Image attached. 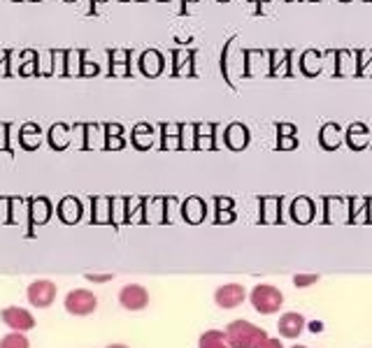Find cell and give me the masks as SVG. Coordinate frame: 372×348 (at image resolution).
<instances>
[{
  "label": "cell",
  "mask_w": 372,
  "mask_h": 348,
  "mask_svg": "<svg viewBox=\"0 0 372 348\" xmlns=\"http://www.w3.org/2000/svg\"><path fill=\"white\" fill-rule=\"evenodd\" d=\"M224 334L231 348H263L265 341L270 339L263 327L254 325L249 320H233Z\"/></svg>",
  "instance_id": "obj_1"
},
{
  "label": "cell",
  "mask_w": 372,
  "mask_h": 348,
  "mask_svg": "<svg viewBox=\"0 0 372 348\" xmlns=\"http://www.w3.org/2000/svg\"><path fill=\"white\" fill-rule=\"evenodd\" d=\"M249 302L258 313L270 316V313H277L281 309V304H284V292H281L277 285L258 283V285H254V290L249 292Z\"/></svg>",
  "instance_id": "obj_2"
},
{
  "label": "cell",
  "mask_w": 372,
  "mask_h": 348,
  "mask_svg": "<svg viewBox=\"0 0 372 348\" xmlns=\"http://www.w3.org/2000/svg\"><path fill=\"white\" fill-rule=\"evenodd\" d=\"M63 306L70 316H91L98 309V297H95V292L86 288H75L65 295Z\"/></svg>",
  "instance_id": "obj_3"
},
{
  "label": "cell",
  "mask_w": 372,
  "mask_h": 348,
  "mask_svg": "<svg viewBox=\"0 0 372 348\" xmlns=\"http://www.w3.org/2000/svg\"><path fill=\"white\" fill-rule=\"evenodd\" d=\"M56 283L49 281V278H38L33 281L29 288H26V299L33 309H49V306L56 302Z\"/></svg>",
  "instance_id": "obj_4"
},
{
  "label": "cell",
  "mask_w": 372,
  "mask_h": 348,
  "mask_svg": "<svg viewBox=\"0 0 372 348\" xmlns=\"http://www.w3.org/2000/svg\"><path fill=\"white\" fill-rule=\"evenodd\" d=\"M0 320H3V325L5 327H10L12 332H29L36 327V316L29 311V309H24V306H17V304H12V306H5L3 311H0Z\"/></svg>",
  "instance_id": "obj_5"
},
{
  "label": "cell",
  "mask_w": 372,
  "mask_h": 348,
  "mask_svg": "<svg viewBox=\"0 0 372 348\" xmlns=\"http://www.w3.org/2000/svg\"><path fill=\"white\" fill-rule=\"evenodd\" d=\"M119 304L126 311H142L149 304V292L140 283H128L119 290Z\"/></svg>",
  "instance_id": "obj_6"
},
{
  "label": "cell",
  "mask_w": 372,
  "mask_h": 348,
  "mask_svg": "<svg viewBox=\"0 0 372 348\" xmlns=\"http://www.w3.org/2000/svg\"><path fill=\"white\" fill-rule=\"evenodd\" d=\"M247 299V290L240 283H226L219 285L215 292V302L222 306V309H235Z\"/></svg>",
  "instance_id": "obj_7"
},
{
  "label": "cell",
  "mask_w": 372,
  "mask_h": 348,
  "mask_svg": "<svg viewBox=\"0 0 372 348\" xmlns=\"http://www.w3.org/2000/svg\"><path fill=\"white\" fill-rule=\"evenodd\" d=\"M245 65H247V74H265L268 70H272V52H261V49H254V52L245 54Z\"/></svg>",
  "instance_id": "obj_8"
},
{
  "label": "cell",
  "mask_w": 372,
  "mask_h": 348,
  "mask_svg": "<svg viewBox=\"0 0 372 348\" xmlns=\"http://www.w3.org/2000/svg\"><path fill=\"white\" fill-rule=\"evenodd\" d=\"M277 327L284 339H295V337H300L302 327H305V318H302L298 311H286L284 316L279 318Z\"/></svg>",
  "instance_id": "obj_9"
},
{
  "label": "cell",
  "mask_w": 372,
  "mask_h": 348,
  "mask_svg": "<svg viewBox=\"0 0 372 348\" xmlns=\"http://www.w3.org/2000/svg\"><path fill=\"white\" fill-rule=\"evenodd\" d=\"M226 144L231 146V149H245L247 144H249V132H247V128L242 123H233L228 125V130H226Z\"/></svg>",
  "instance_id": "obj_10"
},
{
  "label": "cell",
  "mask_w": 372,
  "mask_h": 348,
  "mask_svg": "<svg viewBox=\"0 0 372 348\" xmlns=\"http://www.w3.org/2000/svg\"><path fill=\"white\" fill-rule=\"evenodd\" d=\"M140 70L147 77H158V74H161V70H163V56L158 52H154V49L144 52L142 58H140Z\"/></svg>",
  "instance_id": "obj_11"
},
{
  "label": "cell",
  "mask_w": 372,
  "mask_h": 348,
  "mask_svg": "<svg viewBox=\"0 0 372 348\" xmlns=\"http://www.w3.org/2000/svg\"><path fill=\"white\" fill-rule=\"evenodd\" d=\"M59 216L63 223H77L82 216V205L75 198H63L59 205Z\"/></svg>",
  "instance_id": "obj_12"
},
{
  "label": "cell",
  "mask_w": 372,
  "mask_h": 348,
  "mask_svg": "<svg viewBox=\"0 0 372 348\" xmlns=\"http://www.w3.org/2000/svg\"><path fill=\"white\" fill-rule=\"evenodd\" d=\"M70 128H68L65 123H56V125H52V130H49V144H52V149H65L68 144H70Z\"/></svg>",
  "instance_id": "obj_13"
},
{
  "label": "cell",
  "mask_w": 372,
  "mask_h": 348,
  "mask_svg": "<svg viewBox=\"0 0 372 348\" xmlns=\"http://www.w3.org/2000/svg\"><path fill=\"white\" fill-rule=\"evenodd\" d=\"M184 219L189 223H201L205 219V205L201 198H189L184 202Z\"/></svg>",
  "instance_id": "obj_14"
},
{
  "label": "cell",
  "mask_w": 372,
  "mask_h": 348,
  "mask_svg": "<svg viewBox=\"0 0 372 348\" xmlns=\"http://www.w3.org/2000/svg\"><path fill=\"white\" fill-rule=\"evenodd\" d=\"M358 70V54L356 52H337V74H354Z\"/></svg>",
  "instance_id": "obj_15"
},
{
  "label": "cell",
  "mask_w": 372,
  "mask_h": 348,
  "mask_svg": "<svg viewBox=\"0 0 372 348\" xmlns=\"http://www.w3.org/2000/svg\"><path fill=\"white\" fill-rule=\"evenodd\" d=\"M319 142L326 146V149H335V146H340V142H342L340 125H337V123L323 125V130H321V135H319Z\"/></svg>",
  "instance_id": "obj_16"
},
{
  "label": "cell",
  "mask_w": 372,
  "mask_h": 348,
  "mask_svg": "<svg viewBox=\"0 0 372 348\" xmlns=\"http://www.w3.org/2000/svg\"><path fill=\"white\" fill-rule=\"evenodd\" d=\"M291 216L298 223H307V221H312V216H314V205L309 202L307 198H298L293 202V207H291Z\"/></svg>",
  "instance_id": "obj_17"
},
{
  "label": "cell",
  "mask_w": 372,
  "mask_h": 348,
  "mask_svg": "<svg viewBox=\"0 0 372 348\" xmlns=\"http://www.w3.org/2000/svg\"><path fill=\"white\" fill-rule=\"evenodd\" d=\"M198 348H231V346H228V341H226V334L222 330H210V332L201 334Z\"/></svg>",
  "instance_id": "obj_18"
},
{
  "label": "cell",
  "mask_w": 372,
  "mask_h": 348,
  "mask_svg": "<svg viewBox=\"0 0 372 348\" xmlns=\"http://www.w3.org/2000/svg\"><path fill=\"white\" fill-rule=\"evenodd\" d=\"M19 137H22L24 149H36V146H40L42 130H40V125H36V123H26L22 132H19Z\"/></svg>",
  "instance_id": "obj_19"
},
{
  "label": "cell",
  "mask_w": 372,
  "mask_h": 348,
  "mask_svg": "<svg viewBox=\"0 0 372 348\" xmlns=\"http://www.w3.org/2000/svg\"><path fill=\"white\" fill-rule=\"evenodd\" d=\"M323 65V54L319 52H305L302 54V61H300V68L305 70V74H316Z\"/></svg>",
  "instance_id": "obj_20"
},
{
  "label": "cell",
  "mask_w": 372,
  "mask_h": 348,
  "mask_svg": "<svg viewBox=\"0 0 372 348\" xmlns=\"http://www.w3.org/2000/svg\"><path fill=\"white\" fill-rule=\"evenodd\" d=\"M49 214H52V205H49V200H47V198H38V200H33V205H31V219H33V221H38V223H47V219H49Z\"/></svg>",
  "instance_id": "obj_21"
},
{
  "label": "cell",
  "mask_w": 372,
  "mask_h": 348,
  "mask_svg": "<svg viewBox=\"0 0 372 348\" xmlns=\"http://www.w3.org/2000/svg\"><path fill=\"white\" fill-rule=\"evenodd\" d=\"M191 68H194V54L184 52V49H177L175 52V74H189Z\"/></svg>",
  "instance_id": "obj_22"
},
{
  "label": "cell",
  "mask_w": 372,
  "mask_h": 348,
  "mask_svg": "<svg viewBox=\"0 0 372 348\" xmlns=\"http://www.w3.org/2000/svg\"><path fill=\"white\" fill-rule=\"evenodd\" d=\"M0 348H31V341L24 332H10L0 339Z\"/></svg>",
  "instance_id": "obj_23"
},
{
  "label": "cell",
  "mask_w": 372,
  "mask_h": 348,
  "mask_svg": "<svg viewBox=\"0 0 372 348\" xmlns=\"http://www.w3.org/2000/svg\"><path fill=\"white\" fill-rule=\"evenodd\" d=\"M82 65H84V52H68L65 74L79 77V74H82Z\"/></svg>",
  "instance_id": "obj_24"
},
{
  "label": "cell",
  "mask_w": 372,
  "mask_h": 348,
  "mask_svg": "<svg viewBox=\"0 0 372 348\" xmlns=\"http://www.w3.org/2000/svg\"><path fill=\"white\" fill-rule=\"evenodd\" d=\"M151 139H154V130H151L147 123H140L133 130V142L140 146V149H147V146L151 144Z\"/></svg>",
  "instance_id": "obj_25"
},
{
  "label": "cell",
  "mask_w": 372,
  "mask_h": 348,
  "mask_svg": "<svg viewBox=\"0 0 372 348\" xmlns=\"http://www.w3.org/2000/svg\"><path fill=\"white\" fill-rule=\"evenodd\" d=\"M288 58H291L288 52H272V74H288Z\"/></svg>",
  "instance_id": "obj_26"
},
{
  "label": "cell",
  "mask_w": 372,
  "mask_h": 348,
  "mask_svg": "<svg viewBox=\"0 0 372 348\" xmlns=\"http://www.w3.org/2000/svg\"><path fill=\"white\" fill-rule=\"evenodd\" d=\"M163 146L165 149L182 146V139H179V125H165L163 128Z\"/></svg>",
  "instance_id": "obj_27"
},
{
  "label": "cell",
  "mask_w": 372,
  "mask_h": 348,
  "mask_svg": "<svg viewBox=\"0 0 372 348\" xmlns=\"http://www.w3.org/2000/svg\"><path fill=\"white\" fill-rule=\"evenodd\" d=\"M349 144L354 146V149H361V146H365V125L363 123H354V125H351Z\"/></svg>",
  "instance_id": "obj_28"
},
{
  "label": "cell",
  "mask_w": 372,
  "mask_h": 348,
  "mask_svg": "<svg viewBox=\"0 0 372 348\" xmlns=\"http://www.w3.org/2000/svg\"><path fill=\"white\" fill-rule=\"evenodd\" d=\"M38 70L40 74H54V52H42L38 54Z\"/></svg>",
  "instance_id": "obj_29"
},
{
  "label": "cell",
  "mask_w": 372,
  "mask_h": 348,
  "mask_svg": "<svg viewBox=\"0 0 372 348\" xmlns=\"http://www.w3.org/2000/svg\"><path fill=\"white\" fill-rule=\"evenodd\" d=\"M65 61L68 52H54V74H65Z\"/></svg>",
  "instance_id": "obj_30"
},
{
  "label": "cell",
  "mask_w": 372,
  "mask_h": 348,
  "mask_svg": "<svg viewBox=\"0 0 372 348\" xmlns=\"http://www.w3.org/2000/svg\"><path fill=\"white\" fill-rule=\"evenodd\" d=\"M130 54L128 52H109V63L112 65H128Z\"/></svg>",
  "instance_id": "obj_31"
},
{
  "label": "cell",
  "mask_w": 372,
  "mask_h": 348,
  "mask_svg": "<svg viewBox=\"0 0 372 348\" xmlns=\"http://www.w3.org/2000/svg\"><path fill=\"white\" fill-rule=\"evenodd\" d=\"M100 142V128L98 125H86V146H95Z\"/></svg>",
  "instance_id": "obj_32"
},
{
  "label": "cell",
  "mask_w": 372,
  "mask_h": 348,
  "mask_svg": "<svg viewBox=\"0 0 372 348\" xmlns=\"http://www.w3.org/2000/svg\"><path fill=\"white\" fill-rule=\"evenodd\" d=\"M8 132H10V125L8 123H0V149H5V151H10V142H8Z\"/></svg>",
  "instance_id": "obj_33"
},
{
  "label": "cell",
  "mask_w": 372,
  "mask_h": 348,
  "mask_svg": "<svg viewBox=\"0 0 372 348\" xmlns=\"http://www.w3.org/2000/svg\"><path fill=\"white\" fill-rule=\"evenodd\" d=\"M82 74H84V77H93V74H98V65L88 61L86 52H84V65H82Z\"/></svg>",
  "instance_id": "obj_34"
},
{
  "label": "cell",
  "mask_w": 372,
  "mask_h": 348,
  "mask_svg": "<svg viewBox=\"0 0 372 348\" xmlns=\"http://www.w3.org/2000/svg\"><path fill=\"white\" fill-rule=\"evenodd\" d=\"M22 77H36L40 74V70H38V61H33V63H26V65L22 68V72H19Z\"/></svg>",
  "instance_id": "obj_35"
},
{
  "label": "cell",
  "mask_w": 372,
  "mask_h": 348,
  "mask_svg": "<svg viewBox=\"0 0 372 348\" xmlns=\"http://www.w3.org/2000/svg\"><path fill=\"white\" fill-rule=\"evenodd\" d=\"M105 146H107V149H121V146H123V139H121V135H107V139H105Z\"/></svg>",
  "instance_id": "obj_36"
},
{
  "label": "cell",
  "mask_w": 372,
  "mask_h": 348,
  "mask_svg": "<svg viewBox=\"0 0 372 348\" xmlns=\"http://www.w3.org/2000/svg\"><path fill=\"white\" fill-rule=\"evenodd\" d=\"M316 278H319V276H316V274H309V276H295L293 278V283L295 285H312V283H316Z\"/></svg>",
  "instance_id": "obj_37"
},
{
  "label": "cell",
  "mask_w": 372,
  "mask_h": 348,
  "mask_svg": "<svg viewBox=\"0 0 372 348\" xmlns=\"http://www.w3.org/2000/svg\"><path fill=\"white\" fill-rule=\"evenodd\" d=\"M191 142H194V128H184V137H182V146H186V149H189V146H194V144H191Z\"/></svg>",
  "instance_id": "obj_38"
},
{
  "label": "cell",
  "mask_w": 372,
  "mask_h": 348,
  "mask_svg": "<svg viewBox=\"0 0 372 348\" xmlns=\"http://www.w3.org/2000/svg\"><path fill=\"white\" fill-rule=\"evenodd\" d=\"M368 63H372V52H363L358 54V68H365Z\"/></svg>",
  "instance_id": "obj_39"
},
{
  "label": "cell",
  "mask_w": 372,
  "mask_h": 348,
  "mask_svg": "<svg viewBox=\"0 0 372 348\" xmlns=\"http://www.w3.org/2000/svg\"><path fill=\"white\" fill-rule=\"evenodd\" d=\"M279 137H293V125L291 123H281L279 125Z\"/></svg>",
  "instance_id": "obj_40"
},
{
  "label": "cell",
  "mask_w": 372,
  "mask_h": 348,
  "mask_svg": "<svg viewBox=\"0 0 372 348\" xmlns=\"http://www.w3.org/2000/svg\"><path fill=\"white\" fill-rule=\"evenodd\" d=\"M295 139L293 137H279V149H293Z\"/></svg>",
  "instance_id": "obj_41"
},
{
  "label": "cell",
  "mask_w": 372,
  "mask_h": 348,
  "mask_svg": "<svg viewBox=\"0 0 372 348\" xmlns=\"http://www.w3.org/2000/svg\"><path fill=\"white\" fill-rule=\"evenodd\" d=\"M112 74L114 77H126L128 74V65H112Z\"/></svg>",
  "instance_id": "obj_42"
},
{
  "label": "cell",
  "mask_w": 372,
  "mask_h": 348,
  "mask_svg": "<svg viewBox=\"0 0 372 348\" xmlns=\"http://www.w3.org/2000/svg\"><path fill=\"white\" fill-rule=\"evenodd\" d=\"M263 348H284V346H281L279 339H268L265 344H263Z\"/></svg>",
  "instance_id": "obj_43"
},
{
  "label": "cell",
  "mask_w": 372,
  "mask_h": 348,
  "mask_svg": "<svg viewBox=\"0 0 372 348\" xmlns=\"http://www.w3.org/2000/svg\"><path fill=\"white\" fill-rule=\"evenodd\" d=\"M86 278H88V281H98V283H102V281H109V278H112V274H107V276H95V274H86Z\"/></svg>",
  "instance_id": "obj_44"
},
{
  "label": "cell",
  "mask_w": 372,
  "mask_h": 348,
  "mask_svg": "<svg viewBox=\"0 0 372 348\" xmlns=\"http://www.w3.org/2000/svg\"><path fill=\"white\" fill-rule=\"evenodd\" d=\"M105 348H128L126 344H109V346H105Z\"/></svg>",
  "instance_id": "obj_45"
},
{
  "label": "cell",
  "mask_w": 372,
  "mask_h": 348,
  "mask_svg": "<svg viewBox=\"0 0 372 348\" xmlns=\"http://www.w3.org/2000/svg\"><path fill=\"white\" fill-rule=\"evenodd\" d=\"M184 3H198V0H184Z\"/></svg>",
  "instance_id": "obj_46"
},
{
  "label": "cell",
  "mask_w": 372,
  "mask_h": 348,
  "mask_svg": "<svg viewBox=\"0 0 372 348\" xmlns=\"http://www.w3.org/2000/svg\"><path fill=\"white\" fill-rule=\"evenodd\" d=\"M291 348H307V346H291Z\"/></svg>",
  "instance_id": "obj_47"
},
{
  "label": "cell",
  "mask_w": 372,
  "mask_h": 348,
  "mask_svg": "<svg viewBox=\"0 0 372 348\" xmlns=\"http://www.w3.org/2000/svg\"><path fill=\"white\" fill-rule=\"evenodd\" d=\"M93 3H105V0H93Z\"/></svg>",
  "instance_id": "obj_48"
},
{
  "label": "cell",
  "mask_w": 372,
  "mask_h": 348,
  "mask_svg": "<svg viewBox=\"0 0 372 348\" xmlns=\"http://www.w3.org/2000/svg\"><path fill=\"white\" fill-rule=\"evenodd\" d=\"M65 3H72V0H65Z\"/></svg>",
  "instance_id": "obj_49"
},
{
  "label": "cell",
  "mask_w": 372,
  "mask_h": 348,
  "mask_svg": "<svg viewBox=\"0 0 372 348\" xmlns=\"http://www.w3.org/2000/svg\"><path fill=\"white\" fill-rule=\"evenodd\" d=\"M219 3H226V0H219Z\"/></svg>",
  "instance_id": "obj_50"
},
{
  "label": "cell",
  "mask_w": 372,
  "mask_h": 348,
  "mask_svg": "<svg viewBox=\"0 0 372 348\" xmlns=\"http://www.w3.org/2000/svg\"><path fill=\"white\" fill-rule=\"evenodd\" d=\"M342 3H349V0H342Z\"/></svg>",
  "instance_id": "obj_51"
},
{
  "label": "cell",
  "mask_w": 372,
  "mask_h": 348,
  "mask_svg": "<svg viewBox=\"0 0 372 348\" xmlns=\"http://www.w3.org/2000/svg\"><path fill=\"white\" fill-rule=\"evenodd\" d=\"M24 3H29V0H24Z\"/></svg>",
  "instance_id": "obj_52"
},
{
  "label": "cell",
  "mask_w": 372,
  "mask_h": 348,
  "mask_svg": "<svg viewBox=\"0 0 372 348\" xmlns=\"http://www.w3.org/2000/svg\"><path fill=\"white\" fill-rule=\"evenodd\" d=\"M263 3H268V0H263Z\"/></svg>",
  "instance_id": "obj_53"
}]
</instances>
